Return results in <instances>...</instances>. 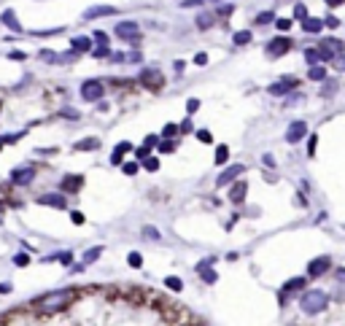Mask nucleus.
<instances>
[{"label": "nucleus", "instance_id": "40", "mask_svg": "<svg viewBox=\"0 0 345 326\" xmlns=\"http://www.w3.org/2000/svg\"><path fill=\"white\" fill-rule=\"evenodd\" d=\"M121 170L127 172V175H135V172H138V165H135V162H124Z\"/></svg>", "mask_w": 345, "mask_h": 326}, {"label": "nucleus", "instance_id": "54", "mask_svg": "<svg viewBox=\"0 0 345 326\" xmlns=\"http://www.w3.org/2000/svg\"><path fill=\"white\" fill-rule=\"evenodd\" d=\"M62 113H65V116H68V119H79V113H76L73 108H65Z\"/></svg>", "mask_w": 345, "mask_h": 326}, {"label": "nucleus", "instance_id": "48", "mask_svg": "<svg viewBox=\"0 0 345 326\" xmlns=\"http://www.w3.org/2000/svg\"><path fill=\"white\" fill-rule=\"evenodd\" d=\"M92 54L94 57H111V49H108V46H100V49H94Z\"/></svg>", "mask_w": 345, "mask_h": 326}, {"label": "nucleus", "instance_id": "2", "mask_svg": "<svg viewBox=\"0 0 345 326\" xmlns=\"http://www.w3.org/2000/svg\"><path fill=\"white\" fill-rule=\"evenodd\" d=\"M327 305H329L327 294L318 291V289L305 291V294L300 296V308H302V313H308V315H318V313H324V310H327Z\"/></svg>", "mask_w": 345, "mask_h": 326}, {"label": "nucleus", "instance_id": "16", "mask_svg": "<svg viewBox=\"0 0 345 326\" xmlns=\"http://www.w3.org/2000/svg\"><path fill=\"white\" fill-rule=\"evenodd\" d=\"M38 205H49V208H65V191H62V194H43V197H38Z\"/></svg>", "mask_w": 345, "mask_h": 326}, {"label": "nucleus", "instance_id": "51", "mask_svg": "<svg viewBox=\"0 0 345 326\" xmlns=\"http://www.w3.org/2000/svg\"><path fill=\"white\" fill-rule=\"evenodd\" d=\"M197 138L203 140V143H210V140H213V138H210V132H208V130H200V132H197Z\"/></svg>", "mask_w": 345, "mask_h": 326}, {"label": "nucleus", "instance_id": "12", "mask_svg": "<svg viewBox=\"0 0 345 326\" xmlns=\"http://www.w3.org/2000/svg\"><path fill=\"white\" fill-rule=\"evenodd\" d=\"M60 186H62V191H68V194H76V191L84 186V175H65Z\"/></svg>", "mask_w": 345, "mask_h": 326}, {"label": "nucleus", "instance_id": "23", "mask_svg": "<svg viewBox=\"0 0 345 326\" xmlns=\"http://www.w3.org/2000/svg\"><path fill=\"white\" fill-rule=\"evenodd\" d=\"M0 22H3V24H8V27H11V30H14V33H22V24H19V22H16V16H14V11H6L3 16H0Z\"/></svg>", "mask_w": 345, "mask_h": 326}, {"label": "nucleus", "instance_id": "15", "mask_svg": "<svg viewBox=\"0 0 345 326\" xmlns=\"http://www.w3.org/2000/svg\"><path fill=\"white\" fill-rule=\"evenodd\" d=\"M111 14H116L113 6H94V8H86L84 11V19H100V16H111Z\"/></svg>", "mask_w": 345, "mask_h": 326}, {"label": "nucleus", "instance_id": "29", "mask_svg": "<svg viewBox=\"0 0 345 326\" xmlns=\"http://www.w3.org/2000/svg\"><path fill=\"white\" fill-rule=\"evenodd\" d=\"M305 60H308L310 65H318V62H324V60H321V52H318V49H308V52H305Z\"/></svg>", "mask_w": 345, "mask_h": 326}, {"label": "nucleus", "instance_id": "50", "mask_svg": "<svg viewBox=\"0 0 345 326\" xmlns=\"http://www.w3.org/2000/svg\"><path fill=\"white\" fill-rule=\"evenodd\" d=\"M194 65H208V54H205V52H200V54L194 57Z\"/></svg>", "mask_w": 345, "mask_h": 326}, {"label": "nucleus", "instance_id": "33", "mask_svg": "<svg viewBox=\"0 0 345 326\" xmlns=\"http://www.w3.org/2000/svg\"><path fill=\"white\" fill-rule=\"evenodd\" d=\"M92 41H94V43H100V46H108V33H103V30H97V33H94V35H92Z\"/></svg>", "mask_w": 345, "mask_h": 326}, {"label": "nucleus", "instance_id": "43", "mask_svg": "<svg viewBox=\"0 0 345 326\" xmlns=\"http://www.w3.org/2000/svg\"><path fill=\"white\" fill-rule=\"evenodd\" d=\"M138 159H146V157H151V146H146V143H143V146L138 148V154H135Z\"/></svg>", "mask_w": 345, "mask_h": 326}, {"label": "nucleus", "instance_id": "61", "mask_svg": "<svg viewBox=\"0 0 345 326\" xmlns=\"http://www.w3.org/2000/svg\"><path fill=\"white\" fill-rule=\"evenodd\" d=\"M3 210H6V205H3V203H0V213H3Z\"/></svg>", "mask_w": 345, "mask_h": 326}, {"label": "nucleus", "instance_id": "6", "mask_svg": "<svg viewBox=\"0 0 345 326\" xmlns=\"http://www.w3.org/2000/svg\"><path fill=\"white\" fill-rule=\"evenodd\" d=\"M291 49V38H286V35H278V38H273L270 43H267V57H283L286 52Z\"/></svg>", "mask_w": 345, "mask_h": 326}, {"label": "nucleus", "instance_id": "37", "mask_svg": "<svg viewBox=\"0 0 345 326\" xmlns=\"http://www.w3.org/2000/svg\"><path fill=\"white\" fill-rule=\"evenodd\" d=\"M305 16H308V8H305L302 3H297V6H294V19H300V22H302Z\"/></svg>", "mask_w": 345, "mask_h": 326}, {"label": "nucleus", "instance_id": "5", "mask_svg": "<svg viewBox=\"0 0 345 326\" xmlns=\"http://www.w3.org/2000/svg\"><path fill=\"white\" fill-rule=\"evenodd\" d=\"M342 41H337V38H324V41H321V60L324 62H327V60H334V57H337V54H342Z\"/></svg>", "mask_w": 345, "mask_h": 326}, {"label": "nucleus", "instance_id": "1", "mask_svg": "<svg viewBox=\"0 0 345 326\" xmlns=\"http://www.w3.org/2000/svg\"><path fill=\"white\" fill-rule=\"evenodd\" d=\"M76 296V291L70 289H65V291H52V294H46L41 302H38V313L41 315H54V313H60L65 305H68L70 299Z\"/></svg>", "mask_w": 345, "mask_h": 326}, {"label": "nucleus", "instance_id": "41", "mask_svg": "<svg viewBox=\"0 0 345 326\" xmlns=\"http://www.w3.org/2000/svg\"><path fill=\"white\" fill-rule=\"evenodd\" d=\"M315 146H318V135H310V140H308V157L315 154Z\"/></svg>", "mask_w": 345, "mask_h": 326}, {"label": "nucleus", "instance_id": "34", "mask_svg": "<svg viewBox=\"0 0 345 326\" xmlns=\"http://www.w3.org/2000/svg\"><path fill=\"white\" fill-rule=\"evenodd\" d=\"M200 270H203V281H205V283H216L218 275H216L213 270H208V267H200Z\"/></svg>", "mask_w": 345, "mask_h": 326}, {"label": "nucleus", "instance_id": "17", "mask_svg": "<svg viewBox=\"0 0 345 326\" xmlns=\"http://www.w3.org/2000/svg\"><path fill=\"white\" fill-rule=\"evenodd\" d=\"M302 30H305V33H313V35H315V33H321V30H324V19L305 16V19H302Z\"/></svg>", "mask_w": 345, "mask_h": 326}, {"label": "nucleus", "instance_id": "18", "mask_svg": "<svg viewBox=\"0 0 345 326\" xmlns=\"http://www.w3.org/2000/svg\"><path fill=\"white\" fill-rule=\"evenodd\" d=\"M245 191H248V186L243 184V181H237V184H235L232 189H229V199H232L235 205H240L243 199H245Z\"/></svg>", "mask_w": 345, "mask_h": 326}, {"label": "nucleus", "instance_id": "55", "mask_svg": "<svg viewBox=\"0 0 345 326\" xmlns=\"http://www.w3.org/2000/svg\"><path fill=\"white\" fill-rule=\"evenodd\" d=\"M8 57H11V60H22V62H24V52H11Z\"/></svg>", "mask_w": 345, "mask_h": 326}, {"label": "nucleus", "instance_id": "13", "mask_svg": "<svg viewBox=\"0 0 345 326\" xmlns=\"http://www.w3.org/2000/svg\"><path fill=\"white\" fill-rule=\"evenodd\" d=\"M92 35H76L70 46H73V52H79V54H86V52H92Z\"/></svg>", "mask_w": 345, "mask_h": 326}, {"label": "nucleus", "instance_id": "39", "mask_svg": "<svg viewBox=\"0 0 345 326\" xmlns=\"http://www.w3.org/2000/svg\"><path fill=\"white\" fill-rule=\"evenodd\" d=\"M127 262H130V267H140V264H143V259H140V254L132 251V254L127 256Z\"/></svg>", "mask_w": 345, "mask_h": 326}, {"label": "nucleus", "instance_id": "59", "mask_svg": "<svg viewBox=\"0 0 345 326\" xmlns=\"http://www.w3.org/2000/svg\"><path fill=\"white\" fill-rule=\"evenodd\" d=\"M334 275H337V281H340V283H345V267H342V270H337Z\"/></svg>", "mask_w": 345, "mask_h": 326}, {"label": "nucleus", "instance_id": "10", "mask_svg": "<svg viewBox=\"0 0 345 326\" xmlns=\"http://www.w3.org/2000/svg\"><path fill=\"white\" fill-rule=\"evenodd\" d=\"M305 135H308V124L305 121H291L289 130H286V140L289 143H300Z\"/></svg>", "mask_w": 345, "mask_h": 326}, {"label": "nucleus", "instance_id": "20", "mask_svg": "<svg viewBox=\"0 0 345 326\" xmlns=\"http://www.w3.org/2000/svg\"><path fill=\"white\" fill-rule=\"evenodd\" d=\"M213 22H216V14H210V11H203L197 16V27L200 30H208V27H213Z\"/></svg>", "mask_w": 345, "mask_h": 326}, {"label": "nucleus", "instance_id": "11", "mask_svg": "<svg viewBox=\"0 0 345 326\" xmlns=\"http://www.w3.org/2000/svg\"><path fill=\"white\" fill-rule=\"evenodd\" d=\"M243 165H229L224 172H221V175H218L216 178V186H227V184H232V181L237 178V175H243Z\"/></svg>", "mask_w": 345, "mask_h": 326}, {"label": "nucleus", "instance_id": "26", "mask_svg": "<svg viewBox=\"0 0 345 326\" xmlns=\"http://www.w3.org/2000/svg\"><path fill=\"white\" fill-rule=\"evenodd\" d=\"M100 254H103V248L100 245H94V248H89V251L84 254V264H94L100 259Z\"/></svg>", "mask_w": 345, "mask_h": 326}, {"label": "nucleus", "instance_id": "28", "mask_svg": "<svg viewBox=\"0 0 345 326\" xmlns=\"http://www.w3.org/2000/svg\"><path fill=\"white\" fill-rule=\"evenodd\" d=\"M254 22H256L259 27H264V24L275 22V14H273V11H262V14H256V19H254Z\"/></svg>", "mask_w": 345, "mask_h": 326}, {"label": "nucleus", "instance_id": "42", "mask_svg": "<svg viewBox=\"0 0 345 326\" xmlns=\"http://www.w3.org/2000/svg\"><path fill=\"white\" fill-rule=\"evenodd\" d=\"M27 262H30V256H27V254H16V256H14V264H16V267H24Z\"/></svg>", "mask_w": 345, "mask_h": 326}, {"label": "nucleus", "instance_id": "9", "mask_svg": "<svg viewBox=\"0 0 345 326\" xmlns=\"http://www.w3.org/2000/svg\"><path fill=\"white\" fill-rule=\"evenodd\" d=\"M291 89H297V79H281V81H275V84H270V92L273 97H283V94H289Z\"/></svg>", "mask_w": 345, "mask_h": 326}, {"label": "nucleus", "instance_id": "60", "mask_svg": "<svg viewBox=\"0 0 345 326\" xmlns=\"http://www.w3.org/2000/svg\"><path fill=\"white\" fill-rule=\"evenodd\" d=\"M178 127L184 130V132H191V121H184V124H178Z\"/></svg>", "mask_w": 345, "mask_h": 326}, {"label": "nucleus", "instance_id": "56", "mask_svg": "<svg viewBox=\"0 0 345 326\" xmlns=\"http://www.w3.org/2000/svg\"><path fill=\"white\" fill-rule=\"evenodd\" d=\"M324 3L332 6V8H337V6H342V3H345V0H324Z\"/></svg>", "mask_w": 345, "mask_h": 326}, {"label": "nucleus", "instance_id": "45", "mask_svg": "<svg viewBox=\"0 0 345 326\" xmlns=\"http://www.w3.org/2000/svg\"><path fill=\"white\" fill-rule=\"evenodd\" d=\"M197 108H200V100L191 97V100L186 103V113H197Z\"/></svg>", "mask_w": 345, "mask_h": 326}, {"label": "nucleus", "instance_id": "32", "mask_svg": "<svg viewBox=\"0 0 345 326\" xmlns=\"http://www.w3.org/2000/svg\"><path fill=\"white\" fill-rule=\"evenodd\" d=\"M273 24H275L281 33H286V30H291V24H294V22H291V19H278V16H275V22H273Z\"/></svg>", "mask_w": 345, "mask_h": 326}, {"label": "nucleus", "instance_id": "58", "mask_svg": "<svg viewBox=\"0 0 345 326\" xmlns=\"http://www.w3.org/2000/svg\"><path fill=\"white\" fill-rule=\"evenodd\" d=\"M70 218H73V224H84V216L81 213H73Z\"/></svg>", "mask_w": 345, "mask_h": 326}, {"label": "nucleus", "instance_id": "31", "mask_svg": "<svg viewBox=\"0 0 345 326\" xmlns=\"http://www.w3.org/2000/svg\"><path fill=\"white\" fill-rule=\"evenodd\" d=\"M143 167H146L149 172H154V170H159V159L157 157H146L143 159Z\"/></svg>", "mask_w": 345, "mask_h": 326}, {"label": "nucleus", "instance_id": "46", "mask_svg": "<svg viewBox=\"0 0 345 326\" xmlns=\"http://www.w3.org/2000/svg\"><path fill=\"white\" fill-rule=\"evenodd\" d=\"M324 27H332V30H334V27H340V19L337 16H327V19H324Z\"/></svg>", "mask_w": 345, "mask_h": 326}, {"label": "nucleus", "instance_id": "27", "mask_svg": "<svg viewBox=\"0 0 345 326\" xmlns=\"http://www.w3.org/2000/svg\"><path fill=\"white\" fill-rule=\"evenodd\" d=\"M229 159V148L227 146H216V154H213V162L216 165H224V162Z\"/></svg>", "mask_w": 345, "mask_h": 326}, {"label": "nucleus", "instance_id": "38", "mask_svg": "<svg viewBox=\"0 0 345 326\" xmlns=\"http://www.w3.org/2000/svg\"><path fill=\"white\" fill-rule=\"evenodd\" d=\"M334 92H337V84H334V81H327V86L321 89L324 97H329V94H334Z\"/></svg>", "mask_w": 345, "mask_h": 326}, {"label": "nucleus", "instance_id": "47", "mask_svg": "<svg viewBox=\"0 0 345 326\" xmlns=\"http://www.w3.org/2000/svg\"><path fill=\"white\" fill-rule=\"evenodd\" d=\"M143 235H146V237H151V240H159V232H157L154 227H146V229H143Z\"/></svg>", "mask_w": 345, "mask_h": 326}, {"label": "nucleus", "instance_id": "22", "mask_svg": "<svg viewBox=\"0 0 345 326\" xmlns=\"http://www.w3.org/2000/svg\"><path fill=\"white\" fill-rule=\"evenodd\" d=\"M308 79L310 81H327V68H321V65H310Z\"/></svg>", "mask_w": 345, "mask_h": 326}, {"label": "nucleus", "instance_id": "3", "mask_svg": "<svg viewBox=\"0 0 345 326\" xmlns=\"http://www.w3.org/2000/svg\"><path fill=\"white\" fill-rule=\"evenodd\" d=\"M103 94H105V84L103 81H84L81 84V97L86 103H97V100H103Z\"/></svg>", "mask_w": 345, "mask_h": 326}, {"label": "nucleus", "instance_id": "19", "mask_svg": "<svg viewBox=\"0 0 345 326\" xmlns=\"http://www.w3.org/2000/svg\"><path fill=\"white\" fill-rule=\"evenodd\" d=\"M127 151H132V143H127V140H121V143H119V146H116V148H113V154H111V162H113V165H119V162H121V157H124V154H127Z\"/></svg>", "mask_w": 345, "mask_h": 326}, {"label": "nucleus", "instance_id": "49", "mask_svg": "<svg viewBox=\"0 0 345 326\" xmlns=\"http://www.w3.org/2000/svg\"><path fill=\"white\" fill-rule=\"evenodd\" d=\"M143 143H146V146H151V148H154V146H159V138H157V135H146V140H143Z\"/></svg>", "mask_w": 345, "mask_h": 326}, {"label": "nucleus", "instance_id": "35", "mask_svg": "<svg viewBox=\"0 0 345 326\" xmlns=\"http://www.w3.org/2000/svg\"><path fill=\"white\" fill-rule=\"evenodd\" d=\"M178 130H181L178 124H165V130H162V138H172Z\"/></svg>", "mask_w": 345, "mask_h": 326}, {"label": "nucleus", "instance_id": "7", "mask_svg": "<svg viewBox=\"0 0 345 326\" xmlns=\"http://www.w3.org/2000/svg\"><path fill=\"white\" fill-rule=\"evenodd\" d=\"M143 86H149V89H162V84H165V76H162L157 68H146L140 73V79H138Z\"/></svg>", "mask_w": 345, "mask_h": 326}, {"label": "nucleus", "instance_id": "4", "mask_svg": "<svg viewBox=\"0 0 345 326\" xmlns=\"http://www.w3.org/2000/svg\"><path fill=\"white\" fill-rule=\"evenodd\" d=\"M116 35L119 38H124V41H130L132 46H138L140 43V33H138V22H119L116 24Z\"/></svg>", "mask_w": 345, "mask_h": 326}, {"label": "nucleus", "instance_id": "62", "mask_svg": "<svg viewBox=\"0 0 345 326\" xmlns=\"http://www.w3.org/2000/svg\"><path fill=\"white\" fill-rule=\"evenodd\" d=\"M0 146H3V140H0Z\"/></svg>", "mask_w": 345, "mask_h": 326}, {"label": "nucleus", "instance_id": "24", "mask_svg": "<svg viewBox=\"0 0 345 326\" xmlns=\"http://www.w3.org/2000/svg\"><path fill=\"white\" fill-rule=\"evenodd\" d=\"M94 148H100V140L97 138H86V140L76 143V151H94Z\"/></svg>", "mask_w": 345, "mask_h": 326}, {"label": "nucleus", "instance_id": "25", "mask_svg": "<svg viewBox=\"0 0 345 326\" xmlns=\"http://www.w3.org/2000/svg\"><path fill=\"white\" fill-rule=\"evenodd\" d=\"M232 41H235V46H245V43L254 41V35H251V30H237Z\"/></svg>", "mask_w": 345, "mask_h": 326}, {"label": "nucleus", "instance_id": "14", "mask_svg": "<svg viewBox=\"0 0 345 326\" xmlns=\"http://www.w3.org/2000/svg\"><path fill=\"white\" fill-rule=\"evenodd\" d=\"M35 178V170L33 167H16L11 172V181L14 184H30V181Z\"/></svg>", "mask_w": 345, "mask_h": 326}, {"label": "nucleus", "instance_id": "44", "mask_svg": "<svg viewBox=\"0 0 345 326\" xmlns=\"http://www.w3.org/2000/svg\"><path fill=\"white\" fill-rule=\"evenodd\" d=\"M332 62H334V68H337V70H342V73H345V54H337Z\"/></svg>", "mask_w": 345, "mask_h": 326}, {"label": "nucleus", "instance_id": "52", "mask_svg": "<svg viewBox=\"0 0 345 326\" xmlns=\"http://www.w3.org/2000/svg\"><path fill=\"white\" fill-rule=\"evenodd\" d=\"M57 262H62V264H70L73 259H70V254H68V251H65V254H57Z\"/></svg>", "mask_w": 345, "mask_h": 326}, {"label": "nucleus", "instance_id": "21", "mask_svg": "<svg viewBox=\"0 0 345 326\" xmlns=\"http://www.w3.org/2000/svg\"><path fill=\"white\" fill-rule=\"evenodd\" d=\"M305 283H308V278H294V281H289L283 286V294H291V291H302Z\"/></svg>", "mask_w": 345, "mask_h": 326}, {"label": "nucleus", "instance_id": "53", "mask_svg": "<svg viewBox=\"0 0 345 326\" xmlns=\"http://www.w3.org/2000/svg\"><path fill=\"white\" fill-rule=\"evenodd\" d=\"M229 14H232V6H221V8H218V16H229Z\"/></svg>", "mask_w": 345, "mask_h": 326}, {"label": "nucleus", "instance_id": "36", "mask_svg": "<svg viewBox=\"0 0 345 326\" xmlns=\"http://www.w3.org/2000/svg\"><path fill=\"white\" fill-rule=\"evenodd\" d=\"M165 286H167V289H172V291H181V289H184V283H181L178 278H167Z\"/></svg>", "mask_w": 345, "mask_h": 326}, {"label": "nucleus", "instance_id": "57", "mask_svg": "<svg viewBox=\"0 0 345 326\" xmlns=\"http://www.w3.org/2000/svg\"><path fill=\"white\" fill-rule=\"evenodd\" d=\"M127 60H130V62H140V54L132 52V54H127Z\"/></svg>", "mask_w": 345, "mask_h": 326}, {"label": "nucleus", "instance_id": "8", "mask_svg": "<svg viewBox=\"0 0 345 326\" xmlns=\"http://www.w3.org/2000/svg\"><path fill=\"white\" fill-rule=\"evenodd\" d=\"M329 267H332V259L329 256H318V259H313V262L308 264V275L310 278H321L324 272H329Z\"/></svg>", "mask_w": 345, "mask_h": 326}, {"label": "nucleus", "instance_id": "30", "mask_svg": "<svg viewBox=\"0 0 345 326\" xmlns=\"http://www.w3.org/2000/svg\"><path fill=\"white\" fill-rule=\"evenodd\" d=\"M172 151H176V140H162L159 143V154H172Z\"/></svg>", "mask_w": 345, "mask_h": 326}]
</instances>
